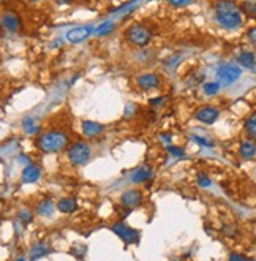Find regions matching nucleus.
Masks as SVG:
<instances>
[{"label":"nucleus","mask_w":256,"mask_h":261,"mask_svg":"<svg viewBox=\"0 0 256 261\" xmlns=\"http://www.w3.org/2000/svg\"><path fill=\"white\" fill-rule=\"evenodd\" d=\"M215 21L224 30H238L244 24V13L232 0H216L214 5Z\"/></svg>","instance_id":"1"},{"label":"nucleus","mask_w":256,"mask_h":261,"mask_svg":"<svg viewBox=\"0 0 256 261\" xmlns=\"http://www.w3.org/2000/svg\"><path fill=\"white\" fill-rule=\"evenodd\" d=\"M35 144L44 154H56L66 147L68 136L60 130H49V132H44L36 138Z\"/></svg>","instance_id":"2"},{"label":"nucleus","mask_w":256,"mask_h":261,"mask_svg":"<svg viewBox=\"0 0 256 261\" xmlns=\"http://www.w3.org/2000/svg\"><path fill=\"white\" fill-rule=\"evenodd\" d=\"M152 30L141 24V23H134L130 27H126L125 30V40L126 43H130L134 48H146L149 46V43L152 42Z\"/></svg>","instance_id":"3"},{"label":"nucleus","mask_w":256,"mask_h":261,"mask_svg":"<svg viewBox=\"0 0 256 261\" xmlns=\"http://www.w3.org/2000/svg\"><path fill=\"white\" fill-rule=\"evenodd\" d=\"M216 81H218L222 86H231L234 84L236 81H239V78L242 76V67H239L238 64H232V62H228V64H223L216 68Z\"/></svg>","instance_id":"4"},{"label":"nucleus","mask_w":256,"mask_h":261,"mask_svg":"<svg viewBox=\"0 0 256 261\" xmlns=\"http://www.w3.org/2000/svg\"><path fill=\"white\" fill-rule=\"evenodd\" d=\"M66 157H68V160H70L73 165L82 166V165H86L88 162V160H90L92 149H90V146H88L87 143L78 141V143L70 146V149H68V152H66Z\"/></svg>","instance_id":"5"},{"label":"nucleus","mask_w":256,"mask_h":261,"mask_svg":"<svg viewBox=\"0 0 256 261\" xmlns=\"http://www.w3.org/2000/svg\"><path fill=\"white\" fill-rule=\"evenodd\" d=\"M95 29L94 26H78V27H73L70 30H66V34H65V38L68 40L70 43L73 45H80L82 43L84 40H87L88 37H90L92 34H95Z\"/></svg>","instance_id":"6"},{"label":"nucleus","mask_w":256,"mask_h":261,"mask_svg":"<svg viewBox=\"0 0 256 261\" xmlns=\"http://www.w3.org/2000/svg\"><path fill=\"white\" fill-rule=\"evenodd\" d=\"M196 120L204 125H214L216 120L220 119V109L218 108H215V106H202L200 108L198 111H196Z\"/></svg>","instance_id":"7"},{"label":"nucleus","mask_w":256,"mask_h":261,"mask_svg":"<svg viewBox=\"0 0 256 261\" xmlns=\"http://www.w3.org/2000/svg\"><path fill=\"white\" fill-rule=\"evenodd\" d=\"M112 231L119 236L125 244H134L138 242V239H140V231L126 226L125 223H116L112 226Z\"/></svg>","instance_id":"8"},{"label":"nucleus","mask_w":256,"mask_h":261,"mask_svg":"<svg viewBox=\"0 0 256 261\" xmlns=\"http://www.w3.org/2000/svg\"><path fill=\"white\" fill-rule=\"evenodd\" d=\"M160 76L155 73H142L136 78V86L140 87L144 92H149L156 87H160Z\"/></svg>","instance_id":"9"},{"label":"nucleus","mask_w":256,"mask_h":261,"mask_svg":"<svg viewBox=\"0 0 256 261\" xmlns=\"http://www.w3.org/2000/svg\"><path fill=\"white\" fill-rule=\"evenodd\" d=\"M120 201L125 207L128 209H134L138 207L141 203H142V195L140 190H134V188H130V190H126V192H124L122 198H120Z\"/></svg>","instance_id":"10"},{"label":"nucleus","mask_w":256,"mask_h":261,"mask_svg":"<svg viewBox=\"0 0 256 261\" xmlns=\"http://www.w3.org/2000/svg\"><path fill=\"white\" fill-rule=\"evenodd\" d=\"M2 26L5 30H8V32L14 34L21 29V19H19L18 15H14L12 12H5L2 15Z\"/></svg>","instance_id":"11"},{"label":"nucleus","mask_w":256,"mask_h":261,"mask_svg":"<svg viewBox=\"0 0 256 261\" xmlns=\"http://www.w3.org/2000/svg\"><path fill=\"white\" fill-rule=\"evenodd\" d=\"M48 253H51V244L46 242V240H40V242L34 244V247L30 248V252H28V258L32 261L35 259H40L43 256H46Z\"/></svg>","instance_id":"12"},{"label":"nucleus","mask_w":256,"mask_h":261,"mask_svg":"<svg viewBox=\"0 0 256 261\" xmlns=\"http://www.w3.org/2000/svg\"><path fill=\"white\" fill-rule=\"evenodd\" d=\"M236 64L242 68L247 70H254L256 67V56L252 51H240L238 56H236Z\"/></svg>","instance_id":"13"},{"label":"nucleus","mask_w":256,"mask_h":261,"mask_svg":"<svg viewBox=\"0 0 256 261\" xmlns=\"http://www.w3.org/2000/svg\"><path fill=\"white\" fill-rule=\"evenodd\" d=\"M42 177V169L36 165H27L22 169V182L24 184H35Z\"/></svg>","instance_id":"14"},{"label":"nucleus","mask_w":256,"mask_h":261,"mask_svg":"<svg viewBox=\"0 0 256 261\" xmlns=\"http://www.w3.org/2000/svg\"><path fill=\"white\" fill-rule=\"evenodd\" d=\"M81 128H82V133L84 136L87 138H95V136H100L103 133L104 127L98 122H94V120H84L81 124Z\"/></svg>","instance_id":"15"},{"label":"nucleus","mask_w":256,"mask_h":261,"mask_svg":"<svg viewBox=\"0 0 256 261\" xmlns=\"http://www.w3.org/2000/svg\"><path fill=\"white\" fill-rule=\"evenodd\" d=\"M239 155L244 160H253L256 157V141L252 139H245L239 146Z\"/></svg>","instance_id":"16"},{"label":"nucleus","mask_w":256,"mask_h":261,"mask_svg":"<svg viewBox=\"0 0 256 261\" xmlns=\"http://www.w3.org/2000/svg\"><path fill=\"white\" fill-rule=\"evenodd\" d=\"M244 130H245V135H247L248 139L256 141V111L248 114V117L245 119Z\"/></svg>","instance_id":"17"},{"label":"nucleus","mask_w":256,"mask_h":261,"mask_svg":"<svg viewBox=\"0 0 256 261\" xmlns=\"http://www.w3.org/2000/svg\"><path fill=\"white\" fill-rule=\"evenodd\" d=\"M154 176V171L150 166H142L140 169H136V171L133 173L132 176V180L134 184H141V182H147L150 177Z\"/></svg>","instance_id":"18"},{"label":"nucleus","mask_w":256,"mask_h":261,"mask_svg":"<svg viewBox=\"0 0 256 261\" xmlns=\"http://www.w3.org/2000/svg\"><path fill=\"white\" fill-rule=\"evenodd\" d=\"M78 207V203L74 198H62L60 201L57 203V209L64 214H72L74 212Z\"/></svg>","instance_id":"19"},{"label":"nucleus","mask_w":256,"mask_h":261,"mask_svg":"<svg viewBox=\"0 0 256 261\" xmlns=\"http://www.w3.org/2000/svg\"><path fill=\"white\" fill-rule=\"evenodd\" d=\"M57 206H54V203L51 201V199H43V201L36 206V212L40 214L42 217H51L54 214Z\"/></svg>","instance_id":"20"},{"label":"nucleus","mask_w":256,"mask_h":261,"mask_svg":"<svg viewBox=\"0 0 256 261\" xmlns=\"http://www.w3.org/2000/svg\"><path fill=\"white\" fill-rule=\"evenodd\" d=\"M240 10H242L244 16L256 19V0H244L240 4Z\"/></svg>","instance_id":"21"},{"label":"nucleus","mask_w":256,"mask_h":261,"mask_svg":"<svg viewBox=\"0 0 256 261\" xmlns=\"http://www.w3.org/2000/svg\"><path fill=\"white\" fill-rule=\"evenodd\" d=\"M114 29H116V24L112 21H104L102 23L100 26H98L95 29V35L96 37H104V35H110L114 32Z\"/></svg>","instance_id":"22"},{"label":"nucleus","mask_w":256,"mask_h":261,"mask_svg":"<svg viewBox=\"0 0 256 261\" xmlns=\"http://www.w3.org/2000/svg\"><path fill=\"white\" fill-rule=\"evenodd\" d=\"M22 127H24V132L27 135H35V133H38V130H40V127H38V124L35 122L34 117H24Z\"/></svg>","instance_id":"23"},{"label":"nucleus","mask_w":256,"mask_h":261,"mask_svg":"<svg viewBox=\"0 0 256 261\" xmlns=\"http://www.w3.org/2000/svg\"><path fill=\"white\" fill-rule=\"evenodd\" d=\"M220 87H222V84H220L218 81H208V83H206V84L202 86V90H204V94H206V95L212 97V95H216V94H218Z\"/></svg>","instance_id":"24"},{"label":"nucleus","mask_w":256,"mask_h":261,"mask_svg":"<svg viewBox=\"0 0 256 261\" xmlns=\"http://www.w3.org/2000/svg\"><path fill=\"white\" fill-rule=\"evenodd\" d=\"M192 139L194 143H198L200 146H204V147H214V141L210 138H206V136H200V135H193Z\"/></svg>","instance_id":"25"},{"label":"nucleus","mask_w":256,"mask_h":261,"mask_svg":"<svg viewBox=\"0 0 256 261\" xmlns=\"http://www.w3.org/2000/svg\"><path fill=\"white\" fill-rule=\"evenodd\" d=\"M196 180H198V185L202 187V188H208L212 185V180L209 176H206V174H198V177H196Z\"/></svg>","instance_id":"26"},{"label":"nucleus","mask_w":256,"mask_h":261,"mask_svg":"<svg viewBox=\"0 0 256 261\" xmlns=\"http://www.w3.org/2000/svg\"><path fill=\"white\" fill-rule=\"evenodd\" d=\"M168 152L172 157H184L185 155V150L182 147H176V146H168Z\"/></svg>","instance_id":"27"},{"label":"nucleus","mask_w":256,"mask_h":261,"mask_svg":"<svg viewBox=\"0 0 256 261\" xmlns=\"http://www.w3.org/2000/svg\"><path fill=\"white\" fill-rule=\"evenodd\" d=\"M19 218H21L24 223H30L32 222V212L27 209H22L21 212H19Z\"/></svg>","instance_id":"28"},{"label":"nucleus","mask_w":256,"mask_h":261,"mask_svg":"<svg viewBox=\"0 0 256 261\" xmlns=\"http://www.w3.org/2000/svg\"><path fill=\"white\" fill-rule=\"evenodd\" d=\"M168 2L172 5V7H177V8H182V7H186V5H190L193 4L194 0H168Z\"/></svg>","instance_id":"29"},{"label":"nucleus","mask_w":256,"mask_h":261,"mask_svg":"<svg viewBox=\"0 0 256 261\" xmlns=\"http://www.w3.org/2000/svg\"><path fill=\"white\" fill-rule=\"evenodd\" d=\"M247 38H248V42H250L253 46H256V26H254V27H252V29H248V32H247Z\"/></svg>","instance_id":"30"},{"label":"nucleus","mask_w":256,"mask_h":261,"mask_svg":"<svg viewBox=\"0 0 256 261\" xmlns=\"http://www.w3.org/2000/svg\"><path fill=\"white\" fill-rule=\"evenodd\" d=\"M230 261H248V258L242 255V253H238V252H232L230 255Z\"/></svg>","instance_id":"31"},{"label":"nucleus","mask_w":256,"mask_h":261,"mask_svg":"<svg viewBox=\"0 0 256 261\" xmlns=\"http://www.w3.org/2000/svg\"><path fill=\"white\" fill-rule=\"evenodd\" d=\"M16 261H26V258H24V256H19V258H18Z\"/></svg>","instance_id":"32"},{"label":"nucleus","mask_w":256,"mask_h":261,"mask_svg":"<svg viewBox=\"0 0 256 261\" xmlns=\"http://www.w3.org/2000/svg\"><path fill=\"white\" fill-rule=\"evenodd\" d=\"M28 2H42V0H28Z\"/></svg>","instance_id":"33"},{"label":"nucleus","mask_w":256,"mask_h":261,"mask_svg":"<svg viewBox=\"0 0 256 261\" xmlns=\"http://www.w3.org/2000/svg\"><path fill=\"white\" fill-rule=\"evenodd\" d=\"M174 261H180V259H174Z\"/></svg>","instance_id":"34"},{"label":"nucleus","mask_w":256,"mask_h":261,"mask_svg":"<svg viewBox=\"0 0 256 261\" xmlns=\"http://www.w3.org/2000/svg\"><path fill=\"white\" fill-rule=\"evenodd\" d=\"M65 2H66V0H65Z\"/></svg>","instance_id":"35"}]
</instances>
